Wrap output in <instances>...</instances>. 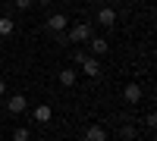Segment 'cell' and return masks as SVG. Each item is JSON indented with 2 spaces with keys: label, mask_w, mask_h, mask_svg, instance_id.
Masks as SVG:
<instances>
[{
  "label": "cell",
  "mask_w": 157,
  "mask_h": 141,
  "mask_svg": "<svg viewBox=\"0 0 157 141\" xmlns=\"http://www.w3.org/2000/svg\"><path fill=\"white\" fill-rule=\"evenodd\" d=\"M66 38H69V44H88L91 38H94V25L91 22H75L66 32Z\"/></svg>",
  "instance_id": "cell-1"
},
{
  "label": "cell",
  "mask_w": 157,
  "mask_h": 141,
  "mask_svg": "<svg viewBox=\"0 0 157 141\" xmlns=\"http://www.w3.org/2000/svg\"><path fill=\"white\" fill-rule=\"evenodd\" d=\"M141 97H145V91H141V85H138V82H129V85L123 88V100H126V104H132V107H135Z\"/></svg>",
  "instance_id": "cell-2"
},
{
  "label": "cell",
  "mask_w": 157,
  "mask_h": 141,
  "mask_svg": "<svg viewBox=\"0 0 157 141\" xmlns=\"http://www.w3.org/2000/svg\"><path fill=\"white\" fill-rule=\"evenodd\" d=\"M25 107H29V97H25V94H13V97L6 100V110L13 113V116H19V113H25Z\"/></svg>",
  "instance_id": "cell-3"
},
{
  "label": "cell",
  "mask_w": 157,
  "mask_h": 141,
  "mask_svg": "<svg viewBox=\"0 0 157 141\" xmlns=\"http://www.w3.org/2000/svg\"><path fill=\"white\" fill-rule=\"evenodd\" d=\"M44 25H47V28H50V32L57 35V32H66V25H69V19L63 16V13H54V16H50V19H47Z\"/></svg>",
  "instance_id": "cell-4"
},
{
  "label": "cell",
  "mask_w": 157,
  "mask_h": 141,
  "mask_svg": "<svg viewBox=\"0 0 157 141\" xmlns=\"http://www.w3.org/2000/svg\"><path fill=\"white\" fill-rule=\"evenodd\" d=\"M98 22L107 25V28H113V25H116V9L113 6H101L98 9Z\"/></svg>",
  "instance_id": "cell-5"
},
{
  "label": "cell",
  "mask_w": 157,
  "mask_h": 141,
  "mask_svg": "<svg viewBox=\"0 0 157 141\" xmlns=\"http://www.w3.org/2000/svg\"><path fill=\"white\" fill-rule=\"evenodd\" d=\"M78 66H82V72H88L91 79H98V75H101V63H98V57H85Z\"/></svg>",
  "instance_id": "cell-6"
},
{
  "label": "cell",
  "mask_w": 157,
  "mask_h": 141,
  "mask_svg": "<svg viewBox=\"0 0 157 141\" xmlns=\"http://www.w3.org/2000/svg\"><path fill=\"white\" fill-rule=\"evenodd\" d=\"M57 79H60V85H63V88H72V85H75V82H78V72H75V69H69V66H66V69H63V72H60V75H57Z\"/></svg>",
  "instance_id": "cell-7"
},
{
  "label": "cell",
  "mask_w": 157,
  "mask_h": 141,
  "mask_svg": "<svg viewBox=\"0 0 157 141\" xmlns=\"http://www.w3.org/2000/svg\"><path fill=\"white\" fill-rule=\"evenodd\" d=\"M82 141H107V132H104V125H88V132Z\"/></svg>",
  "instance_id": "cell-8"
},
{
  "label": "cell",
  "mask_w": 157,
  "mask_h": 141,
  "mask_svg": "<svg viewBox=\"0 0 157 141\" xmlns=\"http://www.w3.org/2000/svg\"><path fill=\"white\" fill-rule=\"evenodd\" d=\"M91 57H101V54H107V50H110V44L107 41H104V38H91Z\"/></svg>",
  "instance_id": "cell-9"
},
{
  "label": "cell",
  "mask_w": 157,
  "mask_h": 141,
  "mask_svg": "<svg viewBox=\"0 0 157 141\" xmlns=\"http://www.w3.org/2000/svg\"><path fill=\"white\" fill-rule=\"evenodd\" d=\"M50 116H54V110H50L47 104H38L35 107V122H50Z\"/></svg>",
  "instance_id": "cell-10"
},
{
  "label": "cell",
  "mask_w": 157,
  "mask_h": 141,
  "mask_svg": "<svg viewBox=\"0 0 157 141\" xmlns=\"http://www.w3.org/2000/svg\"><path fill=\"white\" fill-rule=\"evenodd\" d=\"M6 35H13V19L0 16V38H6Z\"/></svg>",
  "instance_id": "cell-11"
},
{
  "label": "cell",
  "mask_w": 157,
  "mask_h": 141,
  "mask_svg": "<svg viewBox=\"0 0 157 141\" xmlns=\"http://www.w3.org/2000/svg\"><path fill=\"white\" fill-rule=\"evenodd\" d=\"M120 135H123V141H135V125H132V122H126L123 129H120Z\"/></svg>",
  "instance_id": "cell-12"
},
{
  "label": "cell",
  "mask_w": 157,
  "mask_h": 141,
  "mask_svg": "<svg viewBox=\"0 0 157 141\" xmlns=\"http://www.w3.org/2000/svg\"><path fill=\"white\" fill-rule=\"evenodd\" d=\"M13 141H32V132L29 129H13Z\"/></svg>",
  "instance_id": "cell-13"
},
{
  "label": "cell",
  "mask_w": 157,
  "mask_h": 141,
  "mask_svg": "<svg viewBox=\"0 0 157 141\" xmlns=\"http://www.w3.org/2000/svg\"><path fill=\"white\" fill-rule=\"evenodd\" d=\"M35 0H16V9H32Z\"/></svg>",
  "instance_id": "cell-14"
},
{
  "label": "cell",
  "mask_w": 157,
  "mask_h": 141,
  "mask_svg": "<svg viewBox=\"0 0 157 141\" xmlns=\"http://www.w3.org/2000/svg\"><path fill=\"white\" fill-rule=\"evenodd\" d=\"M145 125H148V129H154V125H157V116H154V113H148V116H145Z\"/></svg>",
  "instance_id": "cell-15"
},
{
  "label": "cell",
  "mask_w": 157,
  "mask_h": 141,
  "mask_svg": "<svg viewBox=\"0 0 157 141\" xmlns=\"http://www.w3.org/2000/svg\"><path fill=\"white\" fill-rule=\"evenodd\" d=\"M3 94H6V82L0 79V97H3Z\"/></svg>",
  "instance_id": "cell-16"
},
{
  "label": "cell",
  "mask_w": 157,
  "mask_h": 141,
  "mask_svg": "<svg viewBox=\"0 0 157 141\" xmlns=\"http://www.w3.org/2000/svg\"><path fill=\"white\" fill-rule=\"evenodd\" d=\"M94 3H107V0H94Z\"/></svg>",
  "instance_id": "cell-17"
},
{
  "label": "cell",
  "mask_w": 157,
  "mask_h": 141,
  "mask_svg": "<svg viewBox=\"0 0 157 141\" xmlns=\"http://www.w3.org/2000/svg\"><path fill=\"white\" fill-rule=\"evenodd\" d=\"M120 3H129V0H120Z\"/></svg>",
  "instance_id": "cell-18"
},
{
  "label": "cell",
  "mask_w": 157,
  "mask_h": 141,
  "mask_svg": "<svg viewBox=\"0 0 157 141\" xmlns=\"http://www.w3.org/2000/svg\"><path fill=\"white\" fill-rule=\"evenodd\" d=\"M38 141H47V138H38Z\"/></svg>",
  "instance_id": "cell-19"
}]
</instances>
